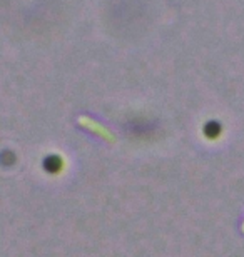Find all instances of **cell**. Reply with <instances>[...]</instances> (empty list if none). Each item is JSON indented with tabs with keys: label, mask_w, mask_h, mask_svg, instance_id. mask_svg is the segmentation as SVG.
Wrapping results in <instances>:
<instances>
[{
	"label": "cell",
	"mask_w": 244,
	"mask_h": 257,
	"mask_svg": "<svg viewBox=\"0 0 244 257\" xmlns=\"http://www.w3.org/2000/svg\"><path fill=\"white\" fill-rule=\"evenodd\" d=\"M42 166L49 174H57L62 171V167H64V161H62V157L57 156V154H50V156L44 159Z\"/></svg>",
	"instance_id": "6da1fadb"
},
{
	"label": "cell",
	"mask_w": 244,
	"mask_h": 257,
	"mask_svg": "<svg viewBox=\"0 0 244 257\" xmlns=\"http://www.w3.org/2000/svg\"><path fill=\"white\" fill-rule=\"evenodd\" d=\"M14 161H15L14 152H2V156H0V164H2L4 167L12 166Z\"/></svg>",
	"instance_id": "7a4b0ae2"
}]
</instances>
